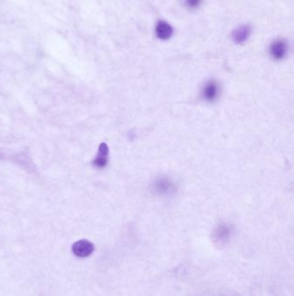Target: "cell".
<instances>
[{"label":"cell","instance_id":"cell-1","mask_svg":"<svg viewBox=\"0 0 294 296\" xmlns=\"http://www.w3.org/2000/svg\"><path fill=\"white\" fill-rule=\"evenodd\" d=\"M72 250L78 257H88L94 251V245L90 241L82 239L77 241L73 244Z\"/></svg>","mask_w":294,"mask_h":296},{"label":"cell","instance_id":"cell-2","mask_svg":"<svg viewBox=\"0 0 294 296\" xmlns=\"http://www.w3.org/2000/svg\"><path fill=\"white\" fill-rule=\"evenodd\" d=\"M109 148L106 143L100 144L96 159L93 160V165L97 168H104L108 163Z\"/></svg>","mask_w":294,"mask_h":296},{"label":"cell","instance_id":"cell-3","mask_svg":"<svg viewBox=\"0 0 294 296\" xmlns=\"http://www.w3.org/2000/svg\"><path fill=\"white\" fill-rule=\"evenodd\" d=\"M230 228L225 225H219L214 232V240L218 244H224L230 237Z\"/></svg>","mask_w":294,"mask_h":296},{"label":"cell","instance_id":"cell-4","mask_svg":"<svg viewBox=\"0 0 294 296\" xmlns=\"http://www.w3.org/2000/svg\"><path fill=\"white\" fill-rule=\"evenodd\" d=\"M218 92H219V89L217 83H215L213 81L209 82L206 83L203 89L204 99L207 101H215L218 98Z\"/></svg>","mask_w":294,"mask_h":296},{"label":"cell","instance_id":"cell-5","mask_svg":"<svg viewBox=\"0 0 294 296\" xmlns=\"http://www.w3.org/2000/svg\"><path fill=\"white\" fill-rule=\"evenodd\" d=\"M286 51L287 49H286L285 42L276 41L271 45L270 53L274 59L280 60L284 58L286 54Z\"/></svg>","mask_w":294,"mask_h":296},{"label":"cell","instance_id":"cell-6","mask_svg":"<svg viewBox=\"0 0 294 296\" xmlns=\"http://www.w3.org/2000/svg\"><path fill=\"white\" fill-rule=\"evenodd\" d=\"M156 32L160 39L168 40L173 35V28L166 22H159L156 25Z\"/></svg>","mask_w":294,"mask_h":296},{"label":"cell","instance_id":"cell-7","mask_svg":"<svg viewBox=\"0 0 294 296\" xmlns=\"http://www.w3.org/2000/svg\"><path fill=\"white\" fill-rule=\"evenodd\" d=\"M172 184L170 181L164 179V178H161L159 180L156 181L155 184V189L156 190L157 193H161V194H166L168 193L172 190Z\"/></svg>","mask_w":294,"mask_h":296},{"label":"cell","instance_id":"cell-8","mask_svg":"<svg viewBox=\"0 0 294 296\" xmlns=\"http://www.w3.org/2000/svg\"><path fill=\"white\" fill-rule=\"evenodd\" d=\"M250 35V28L249 26H243L239 28L234 34V40L236 43H243L247 40Z\"/></svg>","mask_w":294,"mask_h":296},{"label":"cell","instance_id":"cell-9","mask_svg":"<svg viewBox=\"0 0 294 296\" xmlns=\"http://www.w3.org/2000/svg\"><path fill=\"white\" fill-rule=\"evenodd\" d=\"M201 1L202 0H186V5H187L189 8L194 9V8L200 6Z\"/></svg>","mask_w":294,"mask_h":296}]
</instances>
